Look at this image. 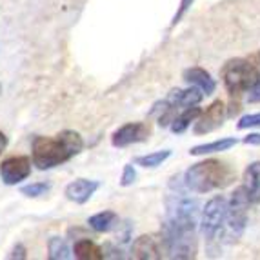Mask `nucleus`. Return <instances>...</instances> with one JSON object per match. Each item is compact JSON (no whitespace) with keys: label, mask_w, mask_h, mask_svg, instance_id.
<instances>
[{"label":"nucleus","mask_w":260,"mask_h":260,"mask_svg":"<svg viewBox=\"0 0 260 260\" xmlns=\"http://www.w3.org/2000/svg\"><path fill=\"white\" fill-rule=\"evenodd\" d=\"M164 244L169 258H195L199 242L197 230H171L164 228Z\"/></svg>","instance_id":"obj_4"},{"label":"nucleus","mask_w":260,"mask_h":260,"mask_svg":"<svg viewBox=\"0 0 260 260\" xmlns=\"http://www.w3.org/2000/svg\"><path fill=\"white\" fill-rule=\"evenodd\" d=\"M239 129H249V127H260V113H253V115H246L239 120L237 124Z\"/></svg>","instance_id":"obj_22"},{"label":"nucleus","mask_w":260,"mask_h":260,"mask_svg":"<svg viewBox=\"0 0 260 260\" xmlns=\"http://www.w3.org/2000/svg\"><path fill=\"white\" fill-rule=\"evenodd\" d=\"M169 156H171V149H162V151H155V153H149V155L137 156V158H135V164L142 166V168L153 169V168H158V166L164 164Z\"/></svg>","instance_id":"obj_19"},{"label":"nucleus","mask_w":260,"mask_h":260,"mask_svg":"<svg viewBox=\"0 0 260 260\" xmlns=\"http://www.w3.org/2000/svg\"><path fill=\"white\" fill-rule=\"evenodd\" d=\"M235 180L233 169L228 164L215 158L202 160L193 164L184 175V184L189 191L195 193H209V191L222 189Z\"/></svg>","instance_id":"obj_2"},{"label":"nucleus","mask_w":260,"mask_h":260,"mask_svg":"<svg viewBox=\"0 0 260 260\" xmlns=\"http://www.w3.org/2000/svg\"><path fill=\"white\" fill-rule=\"evenodd\" d=\"M204 99V93L199 87L193 86L186 91L178 89V108H189V106H199Z\"/></svg>","instance_id":"obj_20"},{"label":"nucleus","mask_w":260,"mask_h":260,"mask_svg":"<svg viewBox=\"0 0 260 260\" xmlns=\"http://www.w3.org/2000/svg\"><path fill=\"white\" fill-rule=\"evenodd\" d=\"M244 144H249V146H260V133H249L244 139Z\"/></svg>","instance_id":"obj_26"},{"label":"nucleus","mask_w":260,"mask_h":260,"mask_svg":"<svg viewBox=\"0 0 260 260\" xmlns=\"http://www.w3.org/2000/svg\"><path fill=\"white\" fill-rule=\"evenodd\" d=\"M0 91H2V87H0Z\"/></svg>","instance_id":"obj_28"},{"label":"nucleus","mask_w":260,"mask_h":260,"mask_svg":"<svg viewBox=\"0 0 260 260\" xmlns=\"http://www.w3.org/2000/svg\"><path fill=\"white\" fill-rule=\"evenodd\" d=\"M117 222L118 217L115 211H100L96 215H93V217H89L87 224L96 233H108V231H111L117 225Z\"/></svg>","instance_id":"obj_16"},{"label":"nucleus","mask_w":260,"mask_h":260,"mask_svg":"<svg viewBox=\"0 0 260 260\" xmlns=\"http://www.w3.org/2000/svg\"><path fill=\"white\" fill-rule=\"evenodd\" d=\"M31 175V158L18 155L9 156L0 164V178L6 186H17Z\"/></svg>","instance_id":"obj_7"},{"label":"nucleus","mask_w":260,"mask_h":260,"mask_svg":"<svg viewBox=\"0 0 260 260\" xmlns=\"http://www.w3.org/2000/svg\"><path fill=\"white\" fill-rule=\"evenodd\" d=\"M9 258H18V260H24L27 258L26 255V247L22 246V244H17V246L11 249V253H9Z\"/></svg>","instance_id":"obj_25"},{"label":"nucleus","mask_w":260,"mask_h":260,"mask_svg":"<svg viewBox=\"0 0 260 260\" xmlns=\"http://www.w3.org/2000/svg\"><path fill=\"white\" fill-rule=\"evenodd\" d=\"M249 102L255 104V102H260V77H256L255 84L249 89Z\"/></svg>","instance_id":"obj_24"},{"label":"nucleus","mask_w":260,"mask_h":260,"mask_svg":"<svg viewBox=\"0 0 260 260\" xmlns=\"http://www.w3.org/2000/svg\"><path fill=\"white\" fill-rule=\"evenodd\" d=\"M184 80L191 86H197L204 95H213L217 89V82L211 78V75L202 68H189L184 71Z\"/></svg>","instance_id":"obj_12"},{"label":"nucleus","mask_w":260,"mask_h":260,"mask_svg":"<svg viewBox=\"0 0 260 260\" xmlns=\"http://www.w3.org/2000/svg\"><path fill=\"white\" fill-rule=\"evenodd\" d=\"M73 253L80 260H102L104 258V249H100L93 240L80 239L75 242Z\"/></svg>","instance_id":"obj_14"},{"label":"nucleus","mask_w":260,"mask_h":260,"mask_svg":"<svg viewBox=\"0 0 260 260\" xmlns=\"http://www.w3.org/2000/svg\"><path fill=\"white\" fill-rule=\"evenodd\" d=\"M235 144H237V139L233 137H225V139H218L215 142H209V144H200V146H195V148H191V155L200 156V155H211V153H220V151H228V149L235 148Z\"/></svg>","instance_id":"obj_15"},{"label":"nucleus","mask_w":260,"mask_h":260,"mask_svg":"<svg viewBox=\"0 0 260 260\" xmlns=\"http://www.w3.org/2000/svg\"><path fill=\"white\" fill-rule=\"evenodd\" d=\"M82 149L84 140L77 131L66 129L56 135L55 139L35 137L31 142V162L40 171H46L70 162Z\"/></svg>","instance_id":"obj_1"},{"label":"nucleus","mask_w":260,"mask_h":260,"mask_svg":"<svg viewBox=\"0 0 260 260\" xmlns=\"http://www.w3.org/2000/svg\"><path fill=\"white\" fill-rule=\"evenodd\" d=\"M49 184L48 182H33V184H27V186H22L20 187V193L27 199H37L40 195H46L49 191Z\"/></svg>","instance_id":"obj_21"},{"label":"nucleus","mask_w":260,"mask_h":260,"mask_svg":"<svg viewBox=\"0 0 260 260\" xmlns=\"http://www.w3.org/2000/svg\"><path fill=\"white\" fill-rule=\"evenodd\" d=\"M249 204H251V202H249V197H247V191L244 186L237 187V189L231 193V199H230V202H228L225 222H228V228H230V231L235 237L242 235V231L246 230Z\"/></svg>","instance_id":"obj_6"},{"label":"nucleus","mask_w":260,"mask_h":260,"mask_svg":"<svg viewBox=\"0 0 260 260\" xmlns=\"http://www.w3.org/2000/svg\"><path fill=\"white\" fill-rule=\"evenodd\" d=\"M100 187V182L96 180H89V178H77L71 184L66 186L64 195L68 200L75 202V204H86L87 200L95 195V191Z\"/></svg>","instance_id":"obj_10"},{"label":"nucleus","mask_w":260,"mask_h":260,"mask_svg":"<svg viewBox=\"0 0 260 260\" xmlns=\"http://www.w3.org/2000/svg\"><path fill=\"white\" fill-rule=\"evenodd\" d=\"M149 137V126L144 122H129L118 127L111 137V144L115 148H127L131 144H139Z\"/></svg>","instance_id":"obj_8"},{"label":"nucleus","mask_w":260,"mask_h":260,"mask_svg":"<svg viewBox=\"0 0 260 260\" xmlns=\"http://www.w3.org/2000/svg\"><path fill=\"white\" fill-rule=\"evenodd\" d=\"M131 256L137 260H156L162 258L160 244L151 235H142L139 239H135L131 244Z\"/></svg>","instance_id":"obj_11"},{"label":"nucleus","mask_w":260,"mask_h":260,"mask_svg":"<svg viewBox=\"0 0 260 260\" xmlns=\"http://www.w3.org/2000/svg\"><path fill=\"white\" fill-rule=\"evenodd\" d=\"M202 113V109L197 108V106H189V108H184V113H180L178 117L173 118L171 122V131L173 133H184L187 127L191 126V122H195L199 118V115Z\"/></svg>","instance_id":"obj_17"},{"label":"nucleus","mask_w":260,"mask_h":260,"mask_svg":"<svg viewBox=\"0 0 260 260\" xmlns=\"http://www.w3.org/2000/svg\"><path fill=\"white\" fill-rule=\"evenodd\" d=\"M135 178H137V171L131 164L124 166V171H122V178H120V186L127 187L135 182Z\"/></svg>","instance_id":"obj_23"},{"label":"nucleus","mask_w":260,"mask_h":260,"mask_svg":"<svg viewBox=\"0 0 260 260\" xmlns=\"http://www.w3.org/2000/svg\"><path fill=\"white\" fill-rule=\"evenodd\" d=\"M6 146H8V137H6V135L2 133V131H0V153L4 151Z\"/></svg>","instance_id":"obj_27"},{"label":"nucleus","mask_w":260,"mask_h":260,"mask_svg":"<svg viewBox=\"0 0 260 260\" xmlns=\"http://www.w3.org/2000/svg\"><path fill=\"white\" fill-rule=\"evenodd\" d=\"M244 187L247 191L249 202L251 204H260V160L247 166L244 173Z\"/></svg>","instance_id":"obj_13"},{"label":"nucleus","mask_w":260,"mask_h":260,"mask_svg":"<svg viewBox=\"0 0 260 260\" xmlns=\"http://www.w3.org/2000/svg\"><path fill=\"white\" fill-rule=\"evenodd\" d=\"M48 256L51 260H68L73 255H71L70 246H68V242H66L64 239H60V237H51V239L48 240Z\"/></svg>","instance_id":"obj_18"},{"label":"nucleus","mask_w":260,"mask_h":260,"mask_svg":"<svg viewBox=\"0 0 260 260\" xmlns=\"http://www.w3.org/2000/svg\"><path fill=\"white\" fill-rule=\"evenodd\" d=\"M225 213H228V200L225 197L217 195L206 202L200 217V230L206 239H215L222 225L225 224Z\"/></svg>","instance_id":"obj_5"},{"label":"nucleus","mask_w":260,"mask_h":260,"mask_svg":"<svg viewBox=\"0 0 260 260\" xmlns=\"http://www.w3.org/2000/svg\"><path fill=\"white\" fill-rule=\"evenodd\" d=\"M220 75L231 99H239L242 93L249 91L251 86L255 84L256 77H258L255 66L251 62L244 60V58L228 60L224 64V68H222Z\"/></svg>","instance_id":"obj_3"},{"label":"nucleus","mask_w":260,"mask_h":260,"mask_svg":"<svg viewBox=\"0 0 260 260\" xmlns=\"http://www.w3.org/2000/svg\"><path fill=\"white\" fill-rule=\"evenodd\" d=\"M225 120V106L222 100H215L206 111L199 115L195 120V133L197 135H206L211 131L218 129Z\"/></svg>","instance_id":"obj_9"}]
</instances>
